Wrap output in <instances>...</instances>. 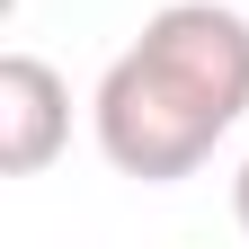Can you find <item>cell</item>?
<instances>
[{"label":"cell","instance_id":"1","mask_svg":"<svg viewBox=\"0 0 249 249\" xmlns=\"http://www.w3.org/2000/svg\"><path fill=\"white\" fill-rule=\"evenodd\" d=\"M249 116V18L223 0H169L142 18V36L107 62L89 124L116 178L169 187L196 178L205 151Z\"/></svg>","mask_w":249,"mask_h":249},{"label":"cell","instance_id":"2","mask_svg":"<svg viewBox=\"0 0 249 249\" xmlns=\"http://www.w3.org/2000/svg\"><path fill=\"white\" fill-rule=\"evenodd\" d=\"M71 142V89L45 53H0V178L53 169V151Z\"/></svg>","mask_w":249,"mask_h":249},{"label":"cell","instance_id":"3","mask_svg":"<svg viewBox=\"0 0 249 249\" xmlns=\"http://www.w3.org/2000/svg\"><path fill=\"white\" fill-rule=\"evenodd\" d=\"M231 213H240V231H249V160H240V178H231Z\"/></svg>","mask_w":249,"mask_h":249}]
</instances>
